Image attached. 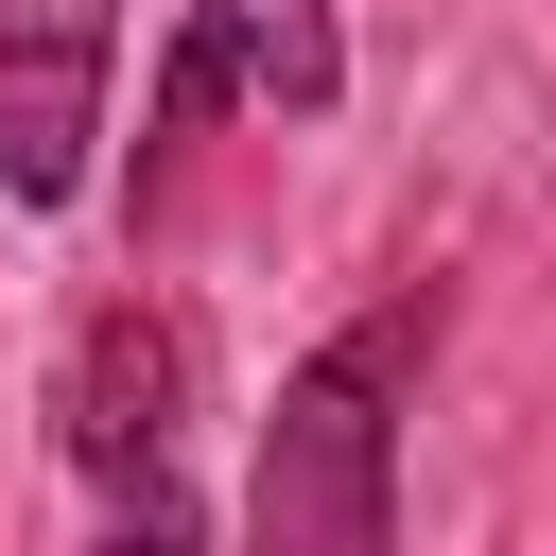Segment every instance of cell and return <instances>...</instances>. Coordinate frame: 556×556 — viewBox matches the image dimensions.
<instances>
[{
	"instance_id": "obj_5",
	"label": "cell",
	"mask_w": 556,
	"mask_h": 556,
	"mask_svg": "<svg viewBox=\"0 0 556 556\" xmlns=\"http://www.w3.org/2000/svg\"><path fill=\"white\" fill-rule=\"evenodd\" d=\"M104 556H208V521L174 504V469H156V486H122V521H104Z\"/></svg>"
},
{
	"instance_id": "obj_3",
	"label": "cell",
	"mask_w": 556,
	"mask_h": 556,
	"mask_svg": "<svg viewBox=\"0 0 556 556\" xmlns=\"http://www.w3.org/2000/svg\"><path fill=\"white\" fill-rule=\"evenodd\" d=\"M174 382H191V348L122 295V313H87V348H70V452L104 469V486H156V452H174Z\"/></svg>"
},
{
	"instance_id": "obj_2",
	"label": "cell",
	"mask_w": 556,
	"mask_h": 556,
	"mask_svg": "<svg viewBox=\"0 0 556 556\" xmlns=\"http://www.w3.org/2000/svg\"><path fill=\"white\" fill-rule=\"evenodd\" d=\"M104 70H122V0H0V191L17 208H70L87 191Z\"/></svg>"
},
{
	"instance_id": "obj_4",
	"label": "cell",
	"mask_w": 556,
	"mask_h": 556,
	"mask_svg": "<svg viewBox=\"0 0 556 556\" xmlns=\"http://www.w3.org/2000/svg\"><path fill=\"white\" fill-rule=\"evenodd\" d=\"M191 17H208V35H226V70H243L261 104H295V122L348 87V35H330V0H191Z\"/></svg>"
},
{
	"instance_id": "obj_1",
	"label": "cell",
	"mask_w": 556,
	"mask_h": 556,
	"mask_svg": "<svg viewBox=\"0 0 556 556\" xmlns=\"http://www.w3.org/2000/svg\"><path fill=\"white\" fill-rule=\"evenodd\" d=\"M382 365H400V313L313 348L261 417V469H243V556H400V417H382Z\"/></svg>"
}]
</instances>
